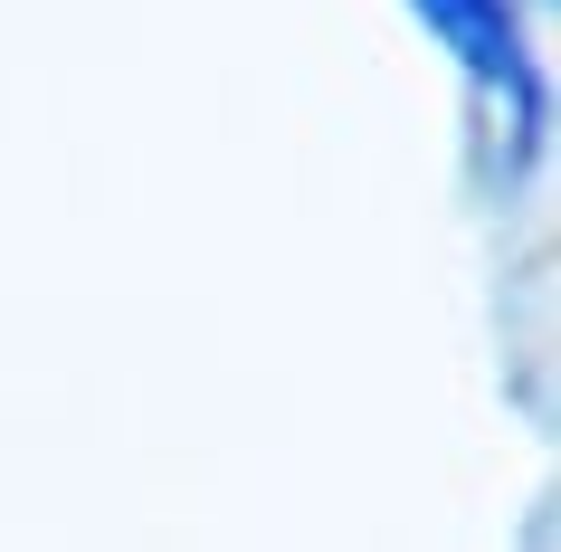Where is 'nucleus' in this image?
<instances>
[{"mask_svg": "<svg viewBox=\"0 0 561 552\" xmlns=\"http://www.w3.org/2000/svg\"><path fill=\"white\" fill-rule=\"evenodd\" d=\"M410 10L438 30V48L467 67V77L495 95L524 134H542V67H533V48H524L514 0H410Z\"/></svg>", "mask_w": 561, "mask_h": 552, "instance_id": "1", "label": "nucleus"}]
</instances>
